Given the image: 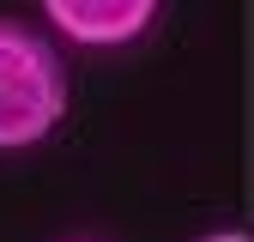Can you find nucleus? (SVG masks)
Here are the masks:
<instances>
[{"instance_id":"nucleus-1","label":"nucleus","mask_w":254,"mask_h":242,"mask_svg":"<svg viewBox=\"0 0 254 242\" xmlns=\"http://www.w3.org/2000/svg\"><path fill=\"white\" fill-rule=\"evenodd\" d=\"M67 115V60L37 24L0 18V151L43 145Z\"/></svg>"},{"instance_id":"nucleus-2","label":"nucleus","mask_w":254,"mask_h":242,"mask_svg":"<svg viewBox=\"0 0 254 242\" xmlns=\"http://www.w3.org/2000/svg\"><path fill=\"white\" fill-rule=\"evenodd\" d=\"M43 18L55 37L85 43V49H121L151 30L157 0H43Z\"/></svg>"},{"instance_id":"nucleus-3","label":"nucleus","mask_w":254,"mask_h":242,"mask_svg":"<svg viewBox=\"0 0 254 242\" xmlns=\"http://www.w3.org/2000/svg\"><path fill=\"white\" fill-rule=\"evenodd\" d=\"M200 242H248L242 230H212V236H200Z\"/></svg>"},{"instance_id":"nucleus-4","label":"nucleus","mask_w":254,"mask_h":242,"mask_svg":"<svg viewBox=\"0 0 254 242\" xmlns=\"http://www.w3.org/2000/svg\"><path fill=\"white\" fill-rule=\"evenodd\" d=\"M67 242H91V236H67Z\"/></svg>"}]
</instances>
